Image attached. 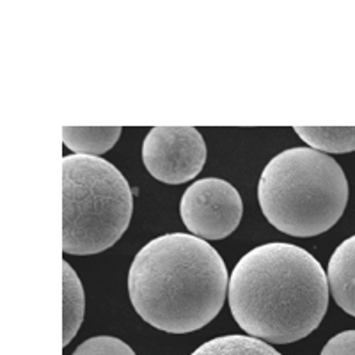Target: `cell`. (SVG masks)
Here are the masks:
<instances>
[{
	"instance_id": "cell-1",
	"label": "cell",
	"mask_w": 355,
	"mask_h": 355,
	"mask_svg": "<svg viewBox=\"0 0 355 355\" xmlns=\"http://www.w3.org/2000/svg\"><path fill=\"white\" fill-rule=\"evenodd\" d=\"M227 300L234 322L249 336L295 343L320 327L329 306V279L302 247L265 243L236 263Z\"/></svg>"
},
{
	"instance_id": "cell-2",
	"label": "cell",
	"mask_w": 355,
	"mask_h": 355,
	"mask_svg": "<svg viewBox=\"0 0 355 355\" xmlns=\"http://www.w3.org/2000/svg\"><path fill=\"white\" fill-rule=\"evenodd\" d=\"M230 277L224 259L206 240L171 233L146 243L128 272L133 309L151 327L187 334L220 313Z\"/></svg>"
},
{
	"instance_id": "cell-3",
	"label": "cell",
	"mask_w": 355,
	"mask_h": 355,
	"mask_svg": "<svg viewBox=\"0 0 355 355\" xmlns=\"http://www.w3.org/2000/svg\"><path fill=\"white\" fill-rule=\"evenodd\" d=\"M348 182L329 155L313 148H291L272 158L258 183L263 215L281 233L316 236L341 218L347 208Z\"/></svg>"
},
{
	"instance_id": "cell-4",
	"label": "cell",
	"mask_w": 355,
	"mask_h": 355,
	"mask_svg": "<svg viewBox=\"0 0 355 355\" xmlns=\"http://www.w3.org/2000/svg\"><path fill=\"white\" fill-rule=\"evenodd\" d=\"M133 198L126 178L100 157L62 160V250L89 256L112 247L128 230Z\"/></svg>"
},
{
	"instance_id": "cell-5",
	"label": "cell",
	"mask_w": 355,
	"mask_h": 355,
	"mask_svg": "<svg viewBox=\"0 0 355 355\" xmlns=\"http://www.w3.org/2000/svg\"><path fill=\"white\" fill-rule=\"evenodd\" d=\"M208 150L201 133L190 126H157L142 144L148 173L167 185L194 180L205 167Z\"/></svg>"
},
{
	"instance_id": "cell-6",
	"label": "cell",
	"mask_w": 355,
	"mask_h": 355,
	"mask_svg": "<svg viewBox=\"0 0 355 355\" xmlns=\"http://www.w3.org/2000/svg\"><path fill=\"white\" fill-rule=\"evenodd\" d=\"M180 214L187 230L194 236L222 240L239 227L243 205L239 190L226 180L205 178L185 190Z\"/></svg>"
},
{
	"instance_id": "cell-7",
	"label": "cell",
	"mask_w": 355,
	"mask_h": 355,
	"mask_svg": "<svg viewBox=\"0 0 355 355\" xmlns=\"http://www.w3.org/2000/svg\"><path fill=\"white\" fill-rule=\"evenodd\" d=\"M327 279L336 304L355 316V234L334 250L329 259Z\"/></svg>"
},
{
	"instance_id": "cell-8",
	"label": "cell",
	"mask_w": 355,
	"mask_h": 355,
	"mask_svg": "<svg viewBox=\"0 0 355 355\" xmlns=\"http://www.w3.org/2000/svg\"><path fill=\"white\" fill-rule=\"evenodd\" d=\"M85 313V297L80 279L71 265L62 261V345H69L80 329Z\"/></svg>"
},
{
	"instance_id": "cell-9",
	"label": "cell",
	"mask_w": 355,
	"mask_h": 355,
	"mask_svg": "<svg viewBox=\"0 0 355 355\" xmlns=\"http://www.w3.org/2000/svg\"><path fill=\"white\" fill-rule=\"evenodd\" d=\"M123 130L119 126L110 128H77L66 126L62 128V141L68 150L75 151V155L85 157H98L107 153L116 146L117 139L121 137Z\"/></svg>"
},
{
	"instance_id": "cell-10",
	"label": "cell",
	"mask_w": 355,
	"mask_h": 355,
	"mask_svg": "<svg viewBox=\"0 0 355 355\" xmlns=\"http://www.w3.org/2000/svg\"><path fill=\"white\" fill-rule=\"evenodd\" d=\"M297 135L313 150L322 153H350L355 151L354 128H322V126H297Z\"/></svg>"
},
{
	"instance_id": "cell-11",
	"label": "cell",
	"mask_w": 355,
	"mask_h": 355,
	"mask_svg": "<svg viewBox=\"0 0 355 355\" xmlns=\"http://www.w3.org/2000/svg\"><path fill=\"white\" fill-rule=\"evenodd\" d=\"M190 355H281L270 345L252 336H220L210 339Z\"/></svg>"
},
{
	"instance_id": "cell-12",
	"label": "cell",
	"mask_w": 355,
	"mask_h": 355,
	"mask_svg": "<svg viewBox=\"0 0 355 355\" xmlns=\"http://www.w3.org/2000/svg\"><path fill=\"white\" fill-rule=\"evenodd\" d=\"M73 355H135V352L112 336H96L80 345Z\"/></svg>"
},
{
	"instance_id": "cell-13",
	"label": "cell",
	"mask_w": 355,
	"mask_h": 355,
	"mask_svg": "<svg viewBox=\"0 0 355 355\" xmlns=\"http://www.w3.org/2000/svg\"><path fill=\"white\" fill-rule=\"evenodd\" d=\"M320 355H355V331L339 332L329 339Z\"/></svg>"
}]
</instances>
